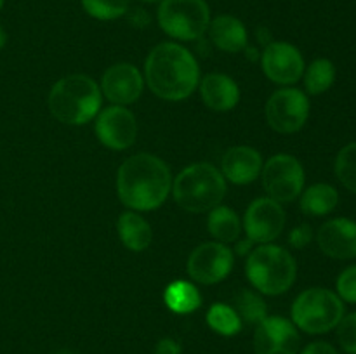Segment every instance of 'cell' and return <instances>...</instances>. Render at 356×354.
<instances>
[{"mask_svg":"<svg viewBox=\"0 0 356 354\" xmlns=\"http://www.w3.org/2000/svg\"><path fill=\"white\" fill-rule=\"evenodd\" d=\"M172 191V174L167 163L149 153L131 156L117 172V194L134 212L162 207Z\"/></svg>","mask_w":356,"mask_h":354,"instance_id":"1","label":"cell"},{"mask_svg":"<svg viewBox=\"0 0 356 354\" xmlns=\"http://www.w3.org/2000/svg\"><path fill=\"white\" fill-rule=\"evenodd\" d=\"M145 82L160 99L183 101L200 83V68L186 47L163 42L153 47L146 58Z\"/></svg>","mask_w":356,"mask_h":354,"instance_id":"2","label":"cell"},{"mask_svg":"<svg viewBox=\"0 0 356 354\" xmlns=\"http://www.w3.org/2000/svg\"><path fill=\"white\" fill-rule=\"evenodd\" d=\"M103 104L99 85L90 76H63L49 92V110L52 117L66 125H86L97 117Z\"/></svg>","mask_w":356,"mask_h":354,"instance_id":"3","label":"cell"},{"mask_svg":"<svg viewBox=\"0 0 356 354\" xmlns=\"http://www.w3.org/2000/svg\"><path fill=\"white\" fill-rule=\"evenodd\" d=\"M174 200L193 214L211 212L221 205L226 194V179L212 163L198 162L181 170L172 183Z\"/></svg>","mask_w":356,"mask_h":354,"instance_id":"4","label":"cell"},{"mask_svg":"<svg viewBox=\"0 0 356 354\" xmlns=\"http://www.w3.org/2000/svg\"><path fill=\"white\" fill-rule=\"evenodd\" d=\"M245 273L250 285L264 295H282L294 285L298 264L284 246L264 243L249 253Z\"/></svg>","mask_w":356,"mask_h":354,"instance_id":"5","label":"cell"},{"mask_svg":"<svg viewBox=\"0 0 356 354\" xmlns=\"http://www.w3.org/2000/svg\"><path fill=\"white\" fill-rule=\"evenodd\" d=\"M291 316L298 330L322 335L337 328L344 316V302L329 288H308L296 297Z\"/></svg>","mask_w":356,"mask_h":354,"instance_id":"6","label":"cell"},{"mask_svg":"<svg viewBox=\"0 0 356 354\" xmlns=\"http://www.w3.org/2000/svg\"><path fill=\"white\" fill-rule=\"evenodd\" d=\"M159 24L169 37L183 42L204 37L211 24V9L205 0H160Z\"/></svg>","mask_w":356,"mask_h":354,"instance_id":"7","label":"cell"},{"mask_svg":"<svg viewBox=\"0 0 356 354\" xmlns=\"http://www.w3.org/2000/svg\"><path fill=\"white\" fill-rule=\"evenodd\" d=\"M263 187L271 200L278 203H291L305 191L306 174L302 163L292 155H275L261 170Z\"/></svg>","mask_w":356,"mask_h":354,"instance_id":"8","label":"cell"},{"mask_svg":"<svg viewBox=\"0 0 356 354\" xmlns=\"http://www.w3.org/2000/svg\"><path fill=\"white\" fill-rule=\"evenodd\" d=\"M309 117V99L302 90L285 87L277 90L266 103L268 125L278 134H296Z\"/></svg>","mask_w":356,"mask_h":354,"instance_id":"9","label":"cell"},{"mask_svg":"<svg viewBox=\"0 0 356 354\" xmlns=\"http://www.w3.org/2000/svg\"><path fill=\"white\" fill-rule=\"evenodd\" d=\"M233 269V252L219 242L198 245L188 259L186 271L193 281L200 285H216L226 280Z\"/></svg>","mask_w":356,"mask_h":354,"instance_id":"10","label":"cell"},{"mask_svg":"<svg viewBox=\"0 0 356 354\" xmlns=\"http://www.w3.org/2000/svg\"><path fill=\"white\" fill-rule=\"evenodd\" d=\"M94 130L101 144L113 151H122L131 148L138 139V120L125 106L111 104L97 113Z\"/></svg>","mask_w":356,"mask_h":354,"instance_id":"11","label":"cell"},{"mask_svg":"<svg viewBox=\"0 0 356 354\" xmlns=\"http://www.w3.org/2000/svg\"><path fill=\"white\" fill-rule=\"evenodd\" d=\"M285 228V210L282 203L270 196L257 198L247 207L243 215V229L247 239L252 243H271L282 235Z\"/></svg>","mask_w":356,"mask_h":354,"instance_id":"12","label":"cell"},{"mask_svg":"<svg viewBox=\"0 0 356 354\" xmlns=\"http://www.w3.org/2000/svg\"><path fill=\"white\" fill-rule=\"evenodd\" d=\"M299 330L282 316H266L254 333L256 354H299Z\"/></svg>","mask_w":356,"mask_h":354,"instance_id":"13","label":"cell"},{"mask_svg":"<svg viewBox=\"0 0 356 354\" xmlns=\"http://www.w3.org/2000/svg\"><path fill=\"white\" fill-rule=\"evenodd\" d=\"M264 75L278 85H292L305 75V58L296 45L289 42H271L263 52Z\"/></svg>","mask_w":356,"mask_h":354,"instance_id":"14","label":"cell"},{"mask_svg":"<svg viewBox=\"0 0 356 354\" xmlns=\"http://www.w3.org/2000/svg\"><path fill=\"white\" fill-rule=\"evenodd\" d=\"M99 89L115 106H129L141 97L145 76L131 62H117L103 73Z\"/></svg>","mask_w":356,"mask_h":354,"instance_id":"15","label":"cell"},{"mask_svg":"<svg viewBox=\"0 0 356 354\" xmlns=\"http://www.w3.org/2000/svg\"><path fill=\"white\" fill-rule=\"evenodd\" d=\"M320 250L330 259L350 260L356 257V222L348 217L330 219L316 233Z\"/></svg>","mask_w":356,"mask_h":354,"instance_id":"16","label":"cell"},{"mask_svg":"<svg viewBox=\"0 0 356 354\" xmlns=\"http://www.w3.org/2000/svg\"><path fill=\"white\" fill-rule=\"evenodd\" d=\"M263 156L252 146H235L222 155L221 174L233 184H250L261 176Z\"/></svg>","mask_w":356,"mask_h":354,"instance_id":"17","label":"cell"},{"mask_svg":"<svg viewBox=\"0 0 356 354\" xmlns=\"http://www.w3.org/2000/svg\"><path fill=\"white\" fill-rule=\"evenodd\" d=\"M200 97L205 106L212 111L233 110L240 101V89L233 78L222 73H209L200 78Z\"/></svg>","mask_w":356,"mask_h":354,"instance_id":"18","label":"cell"},{"mask_svg":"<svg viewBox=\"0 0 356 354\" xmlns=\"http://www.w3.org/2000/svg\"><path fill=\"white\" fill-rule=\"evenodd\" d=\"M209 35L212 44L225 52H242L247 47V28L238 17L232 14H221V16L211 19L209 24Z\"/></svg>","mask_w":356,"mask_h":354,"instance_id":"19","label":"cell"},{"mask_svg":"<svg viewBox=\"0 0 356 354\" xmlns=\"http://www.w3.org/2000/svg\"><path fill=\"white\" fill-rule=\"evenodd\" d=\"M117 231L122 243L129 250H132V252H143V250H146L153 238L149 222L134 210L120 214L117 222Z\"/></svg>","mask_w":356,"mask_h":354,"instance_id":"20","label":"cell"},{"mask_svg":"<svg viewBox=\"0 0 356 354\" xmlns=\"http://www.w3.org/2000/svg\"><path fill=\"white\" fill-rule=\"evenodd\" d=\"M339 205V193L327 183L309 186L301 193V210L309 217H322L336 210Z\"/></svg>","mask_w":356,"mask_h":354,"instance_id":"21","label":"cell"},{"mask_svg":"<svg viewBox=\"0 0 356 354\" xmlns=\"http://www.w3.org/2000/svg\"><path fill=\"white\" fill-rule=\"evenodd\" d=\"M207 229L212 238L219 243H233L242 233V222L236 212L226 205H218L211 210L207 219Z\"/></svg>","mask_w":356,"mask_h":354,"instance_id":"22","label":"cell"},{"mask_svg":"<svg viewBox=\"0 0 356 354\" xmlns=\"http://www.w3.org/2000/svg\"><path fill=\"white\" fill-rule=\"evenodd\" d=\"M163 302L176 314H190L202 305V295L193 283L177 280L165 288Z\"/></svg>","mask_w":356,"mask_h":354,"instance_id":"23","label":"cell"},{"mask_svg":"<svg viewBox=\"0 0 356 354\" xmlns=\"http://www.w3.org/2000/svg\"><path fill=\"white\" fill-rule=\"evenodd\" d=\"M305 89L312 96L327 92L336 82V66L330 59H315L305 69Z\"/></svg>","mask_w":356,"mask_h":354,"instance_id":"24","label":"cell"},{"mask_svg":"<svg viewBox=\"0 0 356 354\" xmlns=\"http://www.w3.org/2000/svg\"><path fill=\"white\" fill-rule=\"evenodd\" d=\"M207 325L214 330L216 333L225 337H233L240 333L243 321L240 319L238 312L235 307L228 304H214L207 311Z\"/></svg>","mask_w":356,"mask_h":354,"instance_id":"25","label":"cell"},{"mask_svg":"<svg viewBox=\"0 0 356 354\" xmlns=\"http://www.w3.org/2000/svg\"><path fill=\"white\" fill-rule=\"evenodd\" d=\"M235 311L238 312L240 319L247 325H259L268 316V307L261 295L252 290H242L235 297Z\"/></svg>","mask_w":356,"mask_h":354,"instance_id":"26","label":"cell"},{"mask_svg":"<svg viewBox=\"0 0 356 354\" xmlns=\"http://www.w3.org/2000/svg\"><path fill=\"white\" fill-rule=\"evenodd\" d=\"M83 10L99 21H113L125 16L131 0H80Z\"/></svg>","mask_w":356,"mask_h":354,"instance_id":"27","label":"cell"},{"mask_svg":"<svg viewBox=\"0 0 356 354\" xmlns=\"http://www.w3.org/2000/svg\"><path fill=\"white\" fill-rule=\"evenodd\" d=\"M334 170L341 184L356 194V141L346 144L337 153Z\"/></svg>","mask_w":356,"mask_h":354,"instance_id":"28","label":"cell"},{"mask_svg":"<svg viewBox=\"0 0 356 354\" xmlns=\"http://www.w3.org/2000/svg\"><path fill=\"white\" fill-rule=\"evenodd\" d=\"M337 340L346 354H356V311L344 314L337 325Z\"/></svg>","mask_w":356,"mask_h":354,"instance_id":"29","label":"cell"},{"mask_svg":"<svg viewBox=\"0 0 356 354\" xmlns=\"http://www.w3.org/2000/svg\"><path fill=\"white\" fill-rule=\"evenodd\" d=\"M336 294L348 304H356V264L346 267L336 280Z\"/></svg>","mask_w":356,"mask_h":354,"instance_id":"30","label":"cell"},{"mask_svg":"<svg viewBox=\"0 0 356 354\" xmlns=\"http://www.w3.org/2000/svg\"><path fill=\"white\" fill-rule=\"evenodd\" d=\"M313 228L309 224H299L289 233V245L296 250L306 248L313 239Z\"/></svg>","mask_w":356,"mask_h":354,"instance_id":"31","label":"cell"},{"mask_svg":"<svg viewBox=\"0 0 356 354\" xmlns=\"http://www.w3.org/2000/svg\"><path fill=\"white\" fill-rule=\"evenodd\" d=\"M299 354H339L332 344L325 342V340H316V342L308 344L305 349Z\"/></svg>","mask_w":356,"mask_h":354,"instance_id":"32","label":"cell"},{"mask_svg":"<svg viewBox=\"0 0 356 354\" xmlns=\"http://www.w3.org/2000/svg\"><path fill=\"white\" fill-rule=\"evenodd\" d=\"M153 354H181V346L179 342H176L174 339L165 337V339L159 340V344H156L155 347V353Z\"/></svg>","mask_w":356,"mask_h":354,"instance_id":"33","label":"cell"},{"mask_svg":"<svg viewBox=\"0 0 356 354\" xmlns=\"http://www.w3.org/2000/svg\"><path fill=\"white\" fill-rule=\"evenodd\" d=\"M252 245L254 243L250 242V239H245V242H240L238 245H236V253H238V255H245V253H250L252 252Z\"/></svg>","mask_w":356,"mask_h":354,"instance_id":"34","label":"cell"},{"mask_svg":"<svg viewBox=\"0 0 356 354\" xmlns=\"http://www.w3.org/2000/svg\"><path fill=\"white\" fill-rule=\"evenodd\" d=\"M6 42H7L6 30H3V28L0 26V49H3V45H6Z\"/></svg>","mask_w":356,"mask_h":354,"instance_id":"35","label":"cell"},{"mask_svg":"<svg viewBox=\"0 0 356 354\" xmlns=\"http://www.w3.org/2000/svg\"><path fill=\"white\" fill-rule=\"evenodd\" d=\"M56 354H75V353H73V351H70V349H61V351H58Z\"/></svg>","mask_w":356,"mask_h":354,"instance_id":"36","label":"cell"},{"mask_svg":"<svg viewBox=\"0 0 356 354\" xmlns=\"http://www.w3.org/2000/svg\"><path fill=\"white\" fill-rule=\"evenodd\" d=\"M143 2H160V0H143Z\"/></svg>","mask_w":356,"mask_h":354,"instance_id":"37","label":"cell"},{"mask_svg":"<svg viewBox=\"0 0 356 354\" xmlns=\"http://www.w3.org/2000/svg\"><path fill=\"white\" fill-rule=\"evenodd\" d=\"M3 2H6V0H0V9H2V7H3Z\"/></svg>","mask_w":356,"mask_h":354,"instance_id":"38","label":"cell"}]
</instances>
